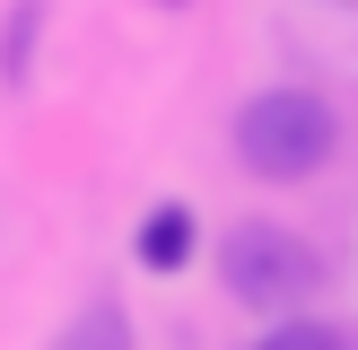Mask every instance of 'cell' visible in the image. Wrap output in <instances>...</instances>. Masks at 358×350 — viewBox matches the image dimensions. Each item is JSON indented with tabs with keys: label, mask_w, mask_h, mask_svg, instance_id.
Wrapping results in <instances>:
<instances>
[{
	"label": "cell",
	"mask_w": 358,
	"mask_h": 350,
	"mask_svg": "<svg viewBox=\"0 0 358 350\" xmlns=\"http://www.w3.org/2000/svg\"><path fill=\"white\" fill-rule=\"evenodd\" d=\"M332 149H341V122H332V105L315 88H254L236 105V158L254 175H271V184L315 175Z\"/></svg>",
	"instance_id": "cell-1"
},
{
	"label": "cell",
	"mask_w": 358,
	"mask_h": 350,
	"mask_svg": "<svg viewBox=\"0 0 358 350\" xmlns=\"http://www.w3.org/2000/svg\"><path fill=\"white\" fill-rule=\"evenodd\" d=\"M219 280H227V298H236V307L289 315V307H306V298H315L324 262H315V245L297 237V227L245 219V227H227V245H219Z\"/></svg>",
	"instance_id": "cell-2"
},
{
	"label": "cell",
	"mask_w": 358,
	"mask_h": 350,
	"mask_svg": "<svg viewBox=\"0 0 358 350\" xmlns=\"http://www.w3.org/2000/svg\"><path fill=\"white\" fill-rule=\"evenodd\" d=\"M131 254H140V272H184V262L201 254V219H192V202H157L149 219H140Z\"/></svg>",
	"instance_id": "cell-3"
},
{
	"label": "cell",
	"mask_w": 358,
	"mask_h": 350,
	"mask_svg": "<svg viewBox=\"0 0 358 350\" xmlns=\"http://www.w3.org/2000/svg\"><path fill=\"white\" fill-rule=\"evenodd\" d=\"M52 350H131V315H122L114 298H96V307H79V315L62 324Z\"/></svg>",
	"instance_id": "cell-4"
},
{
	"label": "cell",
	"mask_w": 358,
	"mask_h": 350,
	"mask_svg": "<svg viewBox=\"0 0 358 350\" xmlns=\"http://www.w3.org/2000/svg\"><path fill=\"white\" fill-rule=\"evenodd\" d=\"M254 350H350V342H341V332L324 324V315H280V324L262 332Z\"/></svg>",
	"instance_id": "cell-5"
}]
</instances>
